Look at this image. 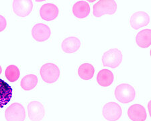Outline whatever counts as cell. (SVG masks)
Wrapping results in <instances>:
<instances>
[{
    "label": "cell",
    "mask_w": 151,
    "mask_h": 121,
    "mask_svg": "<svg viewBox=\"0 0 151 121\" xmlns=\"http://www.w3.org/2000/svg\"><path fill=\"white\" fill-rule=\"evenodd\" d=\"M114 96L122 104H129L134 100L136 90L134 87L129 84H120L116 86L114 90Z\"/></svg>",
    "instance_id": "6da1fadb"
},
{
    "label": "cell",
    "mask_w": 151,
    "mask_h": 121,
    "mask_svg": "<svg viewBox=\"0 0 151 121\" xmlns=\"http://www.w3.org/2000/svg\"><path fill=\"white\" fill-rule=\"evenodd\" d=\"M117 4L114 0H99L93 5V15L95 18L112 16L116 14Z\"/></svg>",
    "instance_id": "7a4b0ae2"
},
{
    "label": "cell",
    "mask_w": 151,
    "mask_h": 121,
    "mask_svg": "<svg viewBox=\"0 0 151 121\" xmlns=\"http://www.w3.org/2000/svg\"><path fill=\"white\" fill-rule=\"evenodd\" d=\"M40 75L44 82L52 84L57 82L60 76V71L57 65L52 63L44 64L40 69Z\"/></svg>",
    "instance_id": "3957f363"
},
{
    "label": "cell",
    "mask_w": 151,
    "mask_h": 121,
    "mask_svg": "<svg viewBox=\"0 0 151 121\" xmlns=\"http://www.w3.org/2000/svg\"><path fill=\"white\" fill-rule=\"evenodd\" d=\"M122 59L123 55L121 50L116 48H111L104 53L102 55V64L104 67L116 69L120 66Z\"/></svg>",
    "instance_id": "277c9868"
},
{
    "label": "cell",
    "mask_w": 151,
    "mask_h": 121,
    "mask_svg": "<svg viewBox=\"0 0 151 121\" xmlns=\"http://www.w3.org/2000/svg\"><path fill=\"white\" fill-rule=\"evenodd\" d=\"M122 115V109L120 104L115 102H109L102 108V115L107 121L118 120Z\"/></svg>",
    "instance_id": "5b68a950"
},
{
    "label": "cell",
    "mask_w": 151,
    "mask_h": 121,
    "mask_svg": "<svg viewBox=\"0 0 151 121\" xmlns=\"http://www.w3.org/2000/svg\"><path fill=\"white\" fill-rule=\"evenodd\" d=\"M34 4L31 0H14L12 1V12L19 18L29 16L33 10Z\"/></svg>",
    "instance_id": "8992f818"
},
{
    "label": "cell",
    "mask_w": 151,
    "mask_h": 121,
    "mask_svg": "<svg viewBox=\"0 0 151 121\" xmlns=\"http://www.w3.org/2000/svg\"><path fill=\"white\" fill-rule=\"evenodd\" d=\"M7 121H24L26 119L25 108L19 103H13L9 106L5 112Z\"/></svg>",
    "instance_id": "52a82bcc"
},
{
    "label": "cell",
    "mask_w": 151,
    "mask_h": 121,
    "mask_svg": "<svg viewBox=\"0 0 151 121\" xmlns=\"http://www.w3.org/2000/svg\"><path fill=\"white\" fill-rule=\"evenodd\" d=\"M28 117L30 121H42L45 116L43 104L38 100H31L28 104Z\"/></svg>",
    "instance_id": "ba28073f"
},
{
    "label": "cell",
    "mask_w": 151,
    "mask_h": 121,
    "mask_svg": "<svg viewBox=\"0 0 151 121\" xmlns=\"http://www.w3.org/2000/svg\"><path fill=\"white\" fill-rule=\"evenodd\" d=\"M32 36L38 42H43L49 39L51 30L49 26L43 23H36L32 28Z\"/></svg>",
    "instance_id": "9c48e42d"
},
{
    "label": "cell",
    "mask_w": 151,
    "mask_h": 121,
    "mask_svg": "<svg viewBox=\"0 0 151 121\" xmlns=\"http://www.w3.org/2000/svg\"><path fill=\"white\" fill-rule=\"evenodd\" d=\"M150 21L149 15L145 12L138 11L133 13L130 18V26L133 30H138L147 26Z\"/></svg>",
    "instance_id": "30bf717a"
},
{
    "label": "cell",
    "mask_w": 151,
    "mask_h": 121,
    "mask_svg": "<svg viewBox=\"0 0 151 121\" xmlns=\"http://www.w3.org/2000/svg\"><path fill=\"white\" fill-rule=\"evenodd\" d=\"M81 46V40L77 36H70L65 38L60 44V49L64 53H75L80 49Z\"/></svg>",
    "instance_id": "8fae6325"
},
{
    "label": "cell",
    "mask_w": 151,
    "mask_h": 121,
    "mask_svg": "<svg viewBox=\"0 0 151 121\" xmlns=\"http://www.w3.org/2000/svg\"><path fill=\"white\" fill-rule=\"evenodd\" d=\"M59 9L55 4L48 3L41 6L39 10V15L45 21H52L58 17Z\"/></svg>",
    "instance_id": "7c38bea8"
},
{
    "label": "cell",
    "mask_w": 151,
    "mask_h": 121,
    "mask_svg": "<svg viewBox=\"0 0 151 121\" xmlns=\"http://www.w3.org/2000/svg\"><path fill=\"white\" fill-rule=\"evenodd\" d=\"M127 115L132 121H145L147 118V112L142 105L135 104L128 108Z\"/></svg>",
    "instance_id": "4fadbf2b"
},
{
    "label": "cell",
    "mask_w": 151,
    "mask_h": 121,
    "mask_svg": "<svg viewBox=\"0 0 151 121\" xmlns=\"http://www.w3.org/2000/svg\"><path fill=\"white\" fill-rule=\"evenodd\" d=\"M72 13L78 19L86 18L90 13V6L87 1H78L72 7Z\"/></svg>",
    "instance_id": "5bb4252c"
},
{
    "label": "cell",
    "mask_w": 151,
    "mask_h": 121,
    "mask_svg": "<svg viewBox=\"0 0 151 121\" xmlns=\"http://www.w3.org/2000/svg\"><path fill=\"white\" fill-rule=\"evenodd\" d=\"M13 90L9 84L0 79V109L10 102Z\"/></svg>",
    "instance_id": "9a60e30c"
},
{
    "label": "cell",
    "mask_w": 151,
    "mask_h": 121,
    "mask_svg": "<svg viewBox=\"0 0 151 121\" xmlns=\"http://www.w3.org/2000/svg\"><path fill=\"white\" fill-rule=\"evenodd\" d=\"M114 75L110 70L101 69L97 75V82L99 86L103 88H108L113 84Z\"/></svg>",
    "instance_id": "2e32d148"
},
{
    "label": "cell",
    "mask_w": 151,
    "mask_h": 121,
    "mask_svg": "<svg viewBox=\"0 0 151 121\" xmlns=\"http://www.w3.org/2000/svg\"><path fill=\"white\" fill-rule=\"evenodd\" d=\"M136 45L140 48H148L151 44V30L150 28L143 29L137 33L135 38Z\"/></svg>",
    "instance_id": "e0dca14e"
},
{
    "label": "cell",
    "mask_w": 151,
    "mask_h": 121,
    "mask_svg": "<svg viewBox=\"0 0 151 121\" xmlns=\"http://www.w3.org/2000/svg\"><path fill=\"white\" fill-rule=\"evenodd\" d=\"M95 68L89 63L81 64L77 69V76L83 80H90L93 77Z\"/></svg>",
    "instance_id": "ac0fdd59"
},
{
    "label": "cell",
    "mask_w": 151,
    "mask_h": 121,
    "mask_svg": "<svg viewBox=\"0 0 151 121\" xmlns=\"http://www.w3.org/2000/svg\"><path fill=\"white\" fill-rule=\"evenodd\" d=\"M38 83V77L35 74H28L20 81V86L24 91H30L35 89Z\"/></svg>",
    "instance_id": "d6986e66"
},
{
    "label": "cell",
    "mask_w": 151,
    "mask_h": 121,
    "mask_svg": "<svg viewBox=\"0 0 151 121\" xmlns=\"http://www.w3.org/2000/svg\"><path fill=\"white\" fill-rule=\"evenodd\" d=\"M19 75H20V73H19L18 67L14 65H9L5 71V76L6 78L11 82H14L18 80Z\"/></svg>",
    "instance_id": "ffe728a7"
},
{
    "label": "cell",
    "mask_w": 151,
    "mask_h": 121,
    "mask_svg": "<svg viewBox=\"0 0 151 121\" xmlns=\"http://www.w3.org/2000/svg\"><path fill=\"white\" fill-rule=\"evenodd\" d=\"M7 25H8V22H7L6 18L3 15L0 14V32L6 30Z\"/></svg>",
    "instance_id": "44dd1931"
},
{
    "label": "cell",
    "mask_w": 151,
    "mask_h": 121,
    "mask_svg": "<svg viewBox=\"0 0 151 121\" xmlns=\"http://www.w3.org/2000/svg\"><path fill=\"white\" fill-rule=\"evenodd\" d=\"M148 113L150 114V115H151V100H149L148 102Z\"/></svg>",
    "instance_id": "7402d4cb"
},
{
    "label": "cell",
    "mask_w": 151,
    "mask_h": 121,
    "mask_svg": "<svg viewBox=\"0 0 151 121\" xmlns=\"http://www.w3.org/2000/svg\"><path fill=\"white\" fill-rule=\"evenodd\" d=\"M1 73H2V68H1V65H0V74H1Z\"/></svg>",
    "instance_id": "603a6c76"
}]
</instances>
